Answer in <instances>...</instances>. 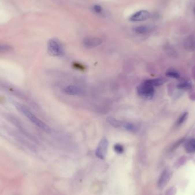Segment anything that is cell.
I'll use <instances>...</instances> for the list:
<instances>
[{"instance_id":"cell-2","label":"cell","mask_w":195,"mask_h":195,"mask_svg":"<svg viewBox=\"0 0 195 195\" xmlns=\"http://www.w3.org/2000/svg\"><path fill=\"white\" fill-rule=\"evenodd\" d=\"M47 51L49 54L54 57H62L65 54V50L62 43L57 39H50L47 42Z\"/></svg>"},{"instance_id":"cell-1","label":"cell","mask_w":195,"mask_h":195,"mask_svg":"<svg viewBox=\"0 0 195 195\" xmlns=\"http://www.w3.org/2000/svg\"><path fill=\"white\" fill-rule=\"evenodd\" d=\"M14 105L17 108V109L20 112H21L23 115H24L34 125H35L36 126L41 129L43 131H46V132L50 133L51 132V129H50V127L48 126H47L44 123H43V122H42L40 119H38L25 106L18 103H16Z\"/></svg>"},{"instance_id":"cell-7","label":"cell","mask_w":195,"mask_h":195,"mask_svg":"<svg viewBox=\"0 0 195 195\" xmlns=\"http://www.w3.org/2000/svg\"><path fill=\"white\" fill-rule=\"evenodd\" d=\"M64 93L70 95H81L85 92L83 89L81 87L75 85H68L62 89Z\"/></svg>"},{"instance_id":"cell-11","label":"cell","mask_w":195,"mask_h":195,"mask_svg":"<svg viewBox=\"0 0 195 195\" xmlns=\"http://www.w3.org/2000/svg\"><path fill=\"white\" fill-rule=\"evenodd\" d=\"M133 30L137 34H144L151 32L152 31V27L150 26L142 25L136 26L133 29Z\"/></svg>"},{"instance_id":"cell-10","label":"cell","mask_w":195,"mask_h":195,"mask_svg":"<svg viewBox=\"0 0 195 195\" xmlns=\"http://www.w3.org/2000/svg\"><path fill=\"white\" fill-rule=\"evenodd\" d=\"M171 177V173L169 170H166L161 174L159 181L158 186L159 188H163L168 183Z\"/></svg>"},{"instance_id":"cell-18","label":"cell","mask_w":195,"mask_h":195,"mask_svg":"<svg viewBox=\"0 0 195 195\" xmlns=\"http://www.w3.org/2000/svg\"><path fill=\"white\" fill-rule=\"evenodd\" d=\"M93 9L95 11V12H96V13H100L102 11V7L100 5H94V7H93Z\"/></svg>"},{"instance_id":"cell-8","label":"cell","mask_w":195,"mask_h":195,"mask_svg":"<svg viewBox=\"0 0 195 195\" xmlns=\"http://www.w3.org/2000/svg\"><path fill=\"white\" fill-rule=\"evenodd\" d=\"M184 49L190 52L195 51V33L189 35L184 41Z\"/></svg>"},{"instance_id":"cell-21","label":"cell","mask_w":195,"mask_h":195,"mask_svg":"<svg viewBox=\"0 0 195 195\" xmlns=\"http://www.w3.org/2000/svg\"><path fill=\"white\" fill-rule=\"evenodd\" d=\"M194 13H195V8H194Z\"/></svg>"},{"instance_id":"cell-3","label":"cell","mask_w":195,"mask_h":195,"mask_svg":"<svg viewBox=\"0 0 195 195\" xmlns=\"http://www.w3.org/2000/svg\"><path fill=\"white\" fill-rule=\"evenodd\" d=\"M107 122L112 126L116 129L126 130L130 132H135L137 130L136 126L129 122L118 120L113 118H108Z\"/></svg>"},{"instance_id":"cell-16","label":"cell","mask_w":195,"mask_h":195,"mask_svg":"<svg viewBox=\"0 0 195 195\" xmlns=\"http://www.w3.org/2000/svg\"><path fill=\"white\" fill-rule=\"evenodd\" d=\"M188 116V113L187 112H185L183 114H182L180 117L179 118V119L177 120V126H180L181 125L183 124V123L186 120Z\"/></svg>"},{"instance_id":"cell-15","label":"cell","mask_w":195,"mask_h":195,"mask_svg":"<svg viewBox=\"0 0 195 195\" xmlns=\"http://www.w3.org/2000/svg\"><path fill=\"white\" fill-rule=\"evenodd\" d=\"M167 75L169 77L178 79L180 78V74L175 70H169L167 73Z\"/></svg>"},{"instance_id":"cell-14","label":"cell","mask_w":195,"mask_h":195,"mask_svg":"<svg viewBox=\"0 0 195 195\" xmlns=\"http://www.w3.org/2000/svg\"><path fill=\"white\" fill-rule=\"evenodd\" d=\"M13 47L8 44L0 43V53H8L13 51Z\"/></svg>"},{"instance_id":"cell-4","label":"cell","mask_w":195,"mask_h":195,"mask_svg":"<svg viewBox=\"0 0 195 195\" xmlns=\"http://www.w3.org/2000/svg\"><path fill=\"white\" fill-rule=\"evenodd\" d=\"M137 92L142 98L146 99H151L155 94L153 87L144 82L137 87Z\"/></svg>"},{"instance_id":"cell-13","label":"cell","mask_w":195,"mask_h":195,"mask_svg":"<svg viewBox=\"0 0 195 195\" xmlns=\"http://www.w3.org/2000/svg\"><path fill=\"white\" fill-rule=\"evenodd\" d=\"M147 83L151 85L153 87L159 86L163 85L164 83V80L162 78H156V79H149L144 81Z\"/></svg>"},{"instance_id":"cell-6","label":"cell","mask_w":195,"mask_h":195,"mask_svg":"<svg viewBox=\"0 0 195 195\" xmlns=\"http://www.w3.org/2000/svg\"><path fill=\"white\" fill-rule=\"evenodd\" d=\"M150 17L151 14L149 12L146 10H142L134 13L130 17V21L133 22L144 21L149 19Z\"/></svg>"},{"instance_id":"cell-17","label":"cell","mask_w":195,"mask_h":195,"mask_svg":"<svg viewBox=\"0 0 195 195\" xmlns=\"http://www.w3.org/2000/svg\"><path fill=\"white\" fill-rule=\"evenodd\" d=\"M114 150L116 152V153H119V154H120V153H122L123 152H124V147L120 144H116L114 145Z\"/></svg>"},{"instance_id":"cell-12","label":"cell","mask_w":195,"mask_h":195,"mask_svg":"<svg viewBox=\"0 0 195 195\" xmlns=\"http://www.w3.org/2000/svg\"><path fill=\"white\" fill-rule=\"evenodd\" d=\"M186 151L190 153H195V138L189 140L185 144Z\"/></svg>"},{"instance_id":"cell-9","label":"cell","mask_w":195,"mask_h":195,"mask_svg":"<svg viewBox=\"0 0 195 195\" xmlns=\"http://www.w3.org/2000/svg\"><path fill=\"white\" fill-rule=\"evenodd\" d=\"M102 43V40L98 37H87L84 39L83 43L85 47L92 49L98 47Z\"/></svg>"},{"instance_id":"cell-20","label":"cell","mask_w":195,"mask_h":195,"mask_svg":"<svg viewBox=\"0 0 195 195\" xmlns=\"http://www.w3.org/2000/svg\"><path fill=\"white\" fill-rule=\"evenodd\" d=\"M176 188L174 187H172L169 190H168L166 193V195H174L176 194Z\"/></svg>"},{"instance_id":"cell-19","label":"cell","mask_w":195,"mask_h":195,"mask_svg":"<svg viewBox=\"0 0 195 195\" xmlns=\"http://www.w3.org/2000/svg\"><path fill=\"white\" fill-rule=\"evenodd\" d=\"M178 87L180 88H188L191 87V84L188 82H184V83H180Z\"/></svg>"},{"instance_id":"cell-5","label":"cell","mask_w":195,"mask_h":195,"mask_svg":"<svg viewBox=\"0 0 195 195\" xmlns=\"http://www.w3.org/2000/svg\"><path fill=\"white\" fill-rule=\"evenodd\" d=\"M108 147V141L107 138H103L96 148L95 151L96 156L101 159H104L106 156Z\"/></svg>"}]
</instances>
